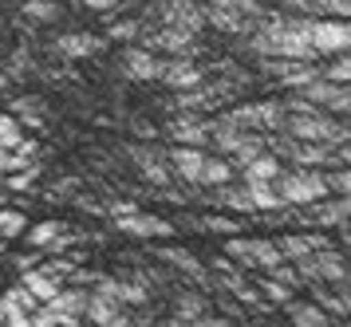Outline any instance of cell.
I'll return each instance as SVG.
<instances>
[{
  "label": "cell",
  "instance_id": "obj_1",
  "mask_svg": "<svg viewBox=\"0 0 351 327\" xmlns=\"http://www.w3.org/2000/svg\"><path fill=\"white\" fill-rule=\"evenodd\" d=\"M276 197L280 205H308V202H324L332 186H328V173L319 166H292V170H280L276 173Z\"/></svg>",
  "mask_w": 351,
  "mask_h": 327
},
{
  "label": "cell",
  "instance_id": "obj_2",
  "mask_svg": "<svg viewBox=\"0 0 351 327\" xmlns=\"http://www.w3.org/2000/svg\"><path fill=\"white\" fill-rule=\"evenodd\" d=\"M285 134L288 138H308V142H328L339 146L343 138H351V126H343L328 110H288L285 114Z\"/></svg>",
  "mask_w": 351,
  "mask_h": 327
},
{
  "label": "cell",
  "instance_id": "obj_3",
  "mask_svg": "<svg viewBox=\"0 0 351 327\" xmlns=\"http://www.w3.org/2000/svg\"><path fill=\"white\" fill-rule=\"evenodd\" d=\"M206 24L229 36H249L265 20V8L256 0H206Z\"/></svg>",
  "mask_w": 351,
  "mask_h": 327
},
{
  "label": "cell",
  "instance_id": "obj_4",
  "mask_svg": "<svg viewBox=\"0 0 351 327\" xmlns=\"http://www.w3.org/2000/svg\"><path fill=\"white\" fill-rule=\"evenodd\" d=\"M308 40L316 47V56H339V51H351V24L335 20V16H312L308 20Z\"/></svg>",
  "mask_w": 351,
  "mask_h": 327
},
{
  "label": "cell",
  "instance_id": "obj_5",
  "mask_svg": "<svg viewBox=\"0 0 351 327\" xmlns=\"http://www.w3.org/2000/svg\"><path fill=\"white\" fill-rule=\"evenodd\" d=\"M296 95H304L308 103H316L319 110H332V114H351V83H332V79H312L296 87Z\"/></svg>",
  "mask_w": 351,
  "mask_h": 327
},
{
  "label": "cell",
  "instance_id": "obj_6",
  "mask_svg": "<svg viewBox=\"0 0 351 327\" xmlns=\"http://www.w3.org/2000/svg\"><path fill=\"white\" fill-rule=\"evenodd\" d=\"M114 229L119 233L134 237V241H158V237H174V225L158 213H146V209H134V213H123L114 217Z\"/></svg>",
  "mask_w": 351,
  "mask_h": 327
},
{
  "label": "cell",
  "instance_id": "obj_7",
  "mask_svg": "<svg viewBox=\"0 0 351 327\" xmlns=\"http://www.w3.org/2000/svg\"><path fill=\"white\" fill-rule=\"evenodd\" d=\"M87 288H80V284H71V288H60L51 300H44V308H48L56 319L64 327H80L83 324V312H87Z\"/></svg>",
  "mask_w": 351,
  "mask_h": 327
},
{
  "label": "cell",
  "instance_id": "obj_8",
  "mask_svg": "<svg viewBox=\"0 0 351 327\" xmlns=\"http://www.w3.org/2000/svg\"><path fill=\"white\" fill-rule=\"evenodd\" d=\"M158 79L166 87H174V91H190V87L206 83V71L190 56H170V60H158Z\"/></svg>",
  "mask_w": 351,
  "mask_h": 327
},
{
  "label": "cell",
  "instance_id": "obj_9",
  "mask_svg": "<svg viewBox=\"0 0 351 327\" xmlns=\"http://www.w3.org/2000/svg\"><path fill=\"white\" fill-rule=\"evenodd\" d=\"M127 158L138 166L143 182H150V186H170V182H174V170H170V162H166L162 150H150V146H127Z\"/></svg>",
  "mask_w": 351,
  "mask_h": 327
},
{
  "label": "cell",
  "instance_id": "obj_10",
  "mask_svg": "<svg viewBox=\"0 0 351 327\" xmlns=\"http://www.w3.org/2000/svg\"><path fill=\"white\" fill-rule=\"evenodd\" d=\"M276 150L285 158H292V166H328L335 158V150L328 142H308V138H285Z\"/></svg>",
  "mask_w": 351,
  "mask_h": 327
},
{
  "label": "cell",
  "instance_id": "obj_11",
  "mask_svg": "<svg viewBox=\"0 0 351 327\" xmlns=\"http://www.w3.org/2000/svg\"><path fill=\"white\" fill-rule=\"evenodd\" d=\"M162 24H170V28H186V32H197L206 28V12H202V4L197 0H166L162 4Z\"/></svg>",
  "mask_w": 351,
  "mask_h": 327
},
{
  "label": "cell",
  "instance_id": "obj_12",
  "mask_svg": "<svg viewBox=\"0 0 351 327\" xmlns=\"http://www.w3.org/2000/svg\"><path fill=\"white\" fill-rule=\"evenodd\" d=\"M269 71L285 87H304V83H312V79H319V67H316V60H269Z\"/></svg>",
  "mask_w": 351,
  "mask_h": 327
},
{
  "label": "cell",
  "instance_id": "obj_13",
  "mask_svg": "<svg viewBox=\"0 0 351 327\" xmlns=\"http://www.w3.org/2000/svg\"><path fill=\"white\" fill-rule=\"evenodd\" d=\"M166 162H170V170H174L178 182L197 186V173L206 166V154H202V146H174V150L166 154Z\"/></svg>",
  "mask_w": 351,
  "mask_h": 327
},
{
  "label": "cell",
  "instance_id": "obj_14",
  "mask_svg": "<svg viewBox=\"0 0 351 327\" xmlns=\"http://www.w3.org/2000/svg\"><path fill=\"white\" fill-rule=\"evenodd\" d=\"M123 75L134 83H154L158 79V56L146 47H127L123 51Z\"/></svg>",
  "mask_w": 351,
  "mask_h": 327
},
{
  "label": "cell",
  "instance_id": "obj_15",
  "mask_svg": "<svg viewBox=\"0 0 351 327\" xmlns=\"http://www.w3.org/2000/svg\"><path fill=\"white\" fill-rule=\"evenodd\" d=\"M20 284H24V288H28V292H32V296L44 304V300H51L60 288H64V276H56L48 265H32V268H24Z\"/></svg>",
  "mask_w": 351,
  "mask_h": 327
},
{
  "label": "cell",
  "instance_id": "obj_16",
  "mask_svg": "<svg viewBox=\"0 0 351 327\" xmlns=\"http://www.w3.org/2000/svg\"><path fill=\"white\" fill-rule=\"evenodd\" d=\"M312 265H316V284H348V261L332 249H316L312 252Z\"/></svg>",
  "mask_w": 351,
  "mask_h": 327
},
{
  "label": "cell",
  "instance_id": "obj_17",
  "mask_svg": "<svg viewBox=\"0 0 351 327\" xmlns=\"http://www.w3.org/2000/svg\"><path fill=\"white\" fill-rule=\"evenodd\" d=\"M56 47L64 51L67 60H87V56L103 51V47H107V40H99L95 32H67V36H60V40H56Z\"/></svg>",
  "mask_w": 351,
  "mask_h": 327
},
{
  "label": "cell",
  "instance_id": "obj_18",
  "mask_svg": "<svg viewBox=\"0 0 351 327\" xmlns=\"http://www.w3.org/2000/svg\"><path fill=\"white\" fill-rule=\"evenodd\" d=\"M119 315H123V304H119L114 296H107V292H91V296H87L83 319H87L91 327H111Z\"/></svg>",
  "mask_w": 351,
  "mask_h": 327
},
{
  "label": "cell",
  "instance_id": "obj_19",
  "mask_svg": "<svg viewBox=\"0 0 351 327\" xmlns=\"http://www.w3.org/2000/svg\"><path fill=\"white\" fill-rule=\"evenodd\" d=\"M158 256H162V261H166V265H174L178 272L186 276V280L202 284V288H206V284H209V272H206V265H202L197 256H190V252H186V249H158Z\"/></svg>",
  "mask_w": 351,
  "mask_h": 327
},
{
  "label": "cell",
  "instance_id": "obj_20",
  "mask_svg": "<svg viewBox=\"0 0 351 327\" xmlns=\"http://www.w3.org/2000/svg\"><path fill=\"white\" fill-rule=\"evenodd\" d=\"M170 138H174L178 146H206L209 142V119H197V114L178 119V123H170Z\"/></svg>",
  "mask_w": 351,
  "mask_h": 327
},
{
  "label": "cell",
  "instance_id": "obj_21",
  "mask_svg": "<svg viewBox=\"0 0 351 327\" xmlns=\"http://www.w3.org/2000/svg\"><path fill=\"white\" fill-rule=\"evenodd\" d=\"M193 32H186V28H170V24H162L158 28V36L150 40L154 47H166L170 56H193Z\"/></svg>",
  "mask_w": 351,
  "mask_h": 327
},
{
  "label": "cell",
  "instance_id": "obj_22",
  "mask_svg": "<svg viewBox=\"0 0 351 327\" xmlns=\"http://www.w3.org/2000/svg\"><path fill=\"white\" fill-rule=\"evenodd\" d=\"M114 296H119V304L123 308H146L150 304V288H146L143 276H114Z\"/></svg>",
  "mask_w": 351,
  "mask_h": 327
},
{
  "label": "cell",
  "instance_id": "obj_23",
  "mask_svg": "<svg viewBox=\"0 0 351 327\" xmlns=\"http://www.w3.org/2000/svg\"><path fill=\"white\" fill-rule=\"evenodd\" d=\"M233 178H237V166H233L229 158H206V166L197 173V186L217 189V186H229Z\"/></svg>",
  "mask_w": 351,
  "mask_h": 327
},
{
  "label": "cell",
  "instance_id": "obj_24",
  "mask_svg": "<svg viewBox=\"0 0 351 327\" xmlns=\"http://www.w3.org/2000/svg\"><path fill=\"white\" fill-rule=\"evenodd\" d=\"M292 8L308 16H335V20H351V0H285Z\"/></svg>",
  "mask_w": 351,
  "mask_h": 327
},
{
  "label": "cell",
  "instance_id": "obj_25",
  "mask_svg": "<svg viewBox=\"0 0 351 327\" xmlns=\"http://www.w3.org/2000/svg\"><path fill=\"white\" fill-rule=\"evenodd\" d=\"M285 308L296 327H332V315L324 312L319 304H296V300H288Z\"/></svg>",
  "mask_w": 351,
  "mask_h": 327
},
{
  "label": "cell",
  "instance_id": "obj_26",
  "mask_svg": "<svg viewBox=\"0 0 351 327\" xmlns=\"http://www.w3.org/2000/svg\"><path fill=\"white\" fill-rule=\"evenodd\" d=\"M241 170H245L241 182H276V173L285 170V166H280V158L276 154H256L253 162H245Z\"/></svg>",
  "mask_w": 351,
  "mask_h": 327
},
{
  "label": "cell",
  "instance_id": "obj_27",
  "mask_svg": "<svg viewBox=\"0 0 351 327\" xmlns=\"http://www.w3.org/2000/svg\"><path fill=\"white\" fill-rule=\"evenodd\" d=\"M64 229H67V221L51 217V221H40V225H28V229H24V241H28L32 249H48V245L64 233Z\"/></svg>",
  "mask_w": 351,
  "mask_h": 327
},
{
  "label": "cell",
  "instance_id": "obj_28",
  "mask_svg": "<svg viewBox=\"0 0 351 327\" xmlns=\"http://www.w3.org/2000/svg\"><path fill=\"white\" fill-rule=\"evenodd\" d=\"M276 261H285L280 256V249H276V241H249V252H245V265H253V268H272Z\"/></svg>",
  "mask_w": 351,
  "mask_h": 327
},
{
  "label": "cell",
  "instance_id": "obj_29",
  "mask_svg": "<svg viewBox=\"0 0 351 327\" xmlns=\"http://www.w3.org/2000/svg\"><path fill=\"white\" fill-rule=\"evenodd\" d=\"M12 114H20V119H24V123L28 126H44V99H36V95H20V99H12Z\"/></svg>",
  "mask_w": 351,
  "mask_h": 327
},
{
  "label": "cell",
  "instance_id": "obj_30",
  "mask_svg": "<svg viewBox=\"0 0 351 327\" xmlns=\"http://www.w3.org/2000/svg\"><path fill=\"white\" fill-rule=\"evenodd\" d=\"M206 312H209V300L202 292H178V300H174L178 319H197V315H206Z\"/></svg>",
  "mask_w": 351,
  "mask_h": 327
},
{
  "label": "cell",
  "instance_id": "obj_31",
  "mask_svg": "<svg viewBox=\"0 0 351 327\" xmlns=\"http://www.w3.org/2000/svg\"><path fill=\"white\" fill-rule=\"evenodd\" d=\"M217 205H225V209H237V213H256L253 209V197H249V189L241 186V189H233V186H217V197H213Z\"/></svg>",
  "mask_w": 351,
  "mask_h": 327
},
{
  "label": "cell",
  "instance_id": "obj_32",
  "mask_svg": "<svg viewBox=\"0 0 351 327\" xmlns=\"http://www.w3.org/2000/svg\"><path fill=\"white\" fill-rule=\"evenodd\" d=\"M36 182H40V166H36V162H28V166H20V170H8L4 189H8V193H24V189H32Z\"/></svg>",
  "mask_w": 351,
  "mask_h": 327
},
{
  "label": "cell",
  "instance_id": "obj_33",
  "mask_svg": "<svg viewBox=\"0 0 351 327\" xmlns=\"http://www.w3.org/2000/svg\"><path fill=\"white\" fill-rule=\"evenodd\" d=\"M24 16L36 20V24H56V20L64 16V8H60L56 0H28V4H24Z\"/></svg>",
  "mask_w": 351,
  "mask_h": 327
},
{
  "label": "cell",
  "instance_id": "obj_34",
  "mask_svg": "<svg viewBox=\"0 0 351 327\" xmlns=\"http://www.w3.org/2000/svg\"><path fill=\"white\" fill-rule=\"evenodd\" d=\"M245 189L253 197V209H285L280 197H276V189H272V182H245Z\"/></svg>",
  "mask_w": 351,
  "mask_h": 327
},
{
  "label": "cell",
  "instance_id": "obj_35",
  "mask_svg": "<svg viewBox=\"0 0 351 327\" xmlns=\"http://www.w3.org/2000/svg\"><path fill=\"white\" fill-rule=\"evenodd\" d=\"M28 229V217L20 209H0V241H16Z\"/></svg>",
  "mask_w": 351,
  "mask_h": 327
},
{
  "label": "cell",
  "instance_id": "obj_36",
  "mask_svg": "<svg viewBox=\"0 0 351 327\" xmlns=\"http://www.w3.org/2000/svg\"><path fill=\"white\" fill-rule=\"evenodd\" d=\"M265 272H269V280H276V284H285V288H292V292H296V288H300V272H296V265H292V261H276V265L272 268H265Z\"/></svg>",
  "mask_w": 351,
  "mask_h": 327
},
{
  "label": "cell",
  "instance_id": "obj_37",
  "mask_svg": "<svg viewBox=\"0 0 351 327\" xmlns=\"http://www.w3.org/2000/svg\"><path fill=\"white\" fill-rule=\"evenodd\" d=\"M276 249H280L285 261L296 265V261H304V256L312 252V245H308V237H280V241H276Z\"/></svg>",
  "mask_w": 351,
  "mask_h": 327
},
{
  "label": "cell",
  "instance_id": "obj_38",
  "mask_svg": "<svg viewBox=\"0 0 351 327\" xmlns=\"http://www.w3.org/2000/svg\"><path fill=\"white\" fill-rule=\"evenodd\" d=\"M0 327H32V315L20 312L8 296H0Z\"/></svg>",
  "mask_w": 351,
  "mask_h": 327
},
{
  "label": "cell",
  "instance_id": "obj_39",
  "mask_svg": "<svg viewBox=\"0 0 351 327\" xmlns=\"http://www.w3.org/2000/svg\"><path fill=\"white\" fill-rule=\"evenodd\" d=\"M316 304L328 315H351V296H332V292H324L319 284H316Z\"/></svg>",
  "mask_w": 351,
  "mask_h": 327
},
{
  "label": "cell",
  "instance_id": "obj_40",
  "mask_svg": "<svg viewBox=\"0 0 351 327\" xmlns=\"http://www.w3.org/2000/svg\"><path fill=\"white\" fill-rule=\"evenodd\" d=\"M20 138H24V126H20V119L12 114V110H8V114H0V146H8V150H12Z\"/></svg>",
  "mask_w": 351,
  "mask_h": 327
},
{
  "label": "cell",
  "instance_id": "obj_41",
  "mask_svg": "<svg viewBox=\"0 0 351 327\" xmlns=\"http://www.w3.org/2000/svg\"><path fill=\"white\" fill-rule=\"evenodd\" d=\"M319 75L332 79V83H351V51H339V60L319 67Z\"/></svg>",
  "mask_w": 351,
  "mask_h": 327
},
{
  "label": "cell",
  "instance_id": "obj_42",
  "mask_svg": "<svg viewBox=\"0 0 351 327\" xmlns=\"http://www.w3.org/2000/svg\"><path fill=\"white\" fill-rule=\"evenodd\" d=\"M4 296L12 300V304H16L20 312H28V315H32L36 308H40V300H36L32 292H28V288H24V284H16V288H8V292H4Z\"/></svg>",
  "mask_w": 351,
  "mask_h": 327
},
{
  "label": "cell",
  "instance_id": "obj_43",
  "mask_svg": "<svg viewBox=\"0 0 351 327\" xmlns=\"http://www.w3.org/2000/svg\"><path fill=\"white\" fill-rule=\"evenodd\" d=\"M261 300H272V304H288L292 300V288H285V284H276V280H261Z\"/></svg>",
  "mask_w": 351,
  "mask_h": 327
},
{
  "label": "cell",
  "instance_id": "obj_44",
  "mask_svg": "<svg viewBox=\"0 0 351 327\" xmlns=\"http://www.w3.org/2000/svg\"><path fill=\"white\" fill-rule=\"evenodd\" d=\"M202 229H209V233H225V237H233V233H241L245 225H241V221H233V217H206V221H202Z\"/></svg>",
  "mask_w": 351,
  "mask_h": 327
},
{
  "label": "cell",
  "instance_id": "obj_45",
  "mask_svg": "<svg viewBox=\"0 0 351 327\" xmlns=\"http://www.w3.org/2000/svg\"><path fill=\"white\" fill-rule=\"evenodd\" d=\"M328 186L339 193V197H351V166L348 170H335V173H328Z\"/></svg>",
  "mask_w": 351,
  "mask_h": 327
},
{
  "label": "cell",
  "instance_id": "obj_46",
  "mask_svg": "<svg viewBox=\"0 0 351 327\" xmlns=\"http://www.w3.org/2000/svg\"><path fill=\"white\" fill-rule=\"evenodd\" d=\"M138 36V20H119L111 28V40H134Z\"/></svg>",
  "mask_w": 351,
  "mask_h": 327
},
{
  "label": "cell",
  "instance_id": "obj_47",
  "mask_svg": "<svg viewBox=\"0 0 351 327\" xmlns=\"http://www.w3.org/2000/svg\"><path fill=\"white\" fill-rule=\"evenodd\" d=\"M170 327H225V319H209V312L197 315V319H178V315H174V324H170Z\"/></svg>",
  "mask_w": 351,
  "mask_h": 327
},
{
  "label": "cell",
  "instance_id": "obj_48",
  "mask_svg": "<svg viewBox=\"0 0 351 327\" xmlns=\"http://www.w3.org/2000/svg\"><path fill=\"white\" fill-rule=\"evenodd\" d=\"M32 327H64V324H60V319H56V315H51L48 308L40 304V308L32 312Z\"/></svg>",
  "mask_w": 351,
  "mask_h": 327
},
{
  "label": "cell",
  "instance_id": "obj_49",
  "mask_svg": "<svg viewBox=\"0 0 351 327\" xmlns=\"http://www.w3.org/2000/svg\"><path fill=\"white\" fill-rule=\"evenodd\" d=\"M80 4H87V8H95V12H111L119 0H80Z\"/></svg>",
  "mask_w": 351,
  "mask_h": 327
},
{
  "label": "cell",
  "instance_id": "obj_50",
  "mask_svg": "<svg viewBox=\"0 0 351 327\" xmlns=\"http://www.w3.org/2000/svg\"><path fill=\"white\" fill-rule=\"evenodd\" d=\"M343 202V217H348V225H351V197H339Z\"/></svg>",
  "mask_w": 351,
  "mask_h": 327
},
{
  "label": "cell",
  "instance_id": "obj_51",
  "mask_svg": "<svg viewBox=\"0 0 351 327\" xmlns=\"http://www.w3.org/2000/svg\"><path fill=\"white\" fill-rule=\"evenodd\" d=\"M0 91H8V75L4 71H0Z\"/></svg>",
  "mask_w": 351,
  "mask_h": 327
}]
</instances>
